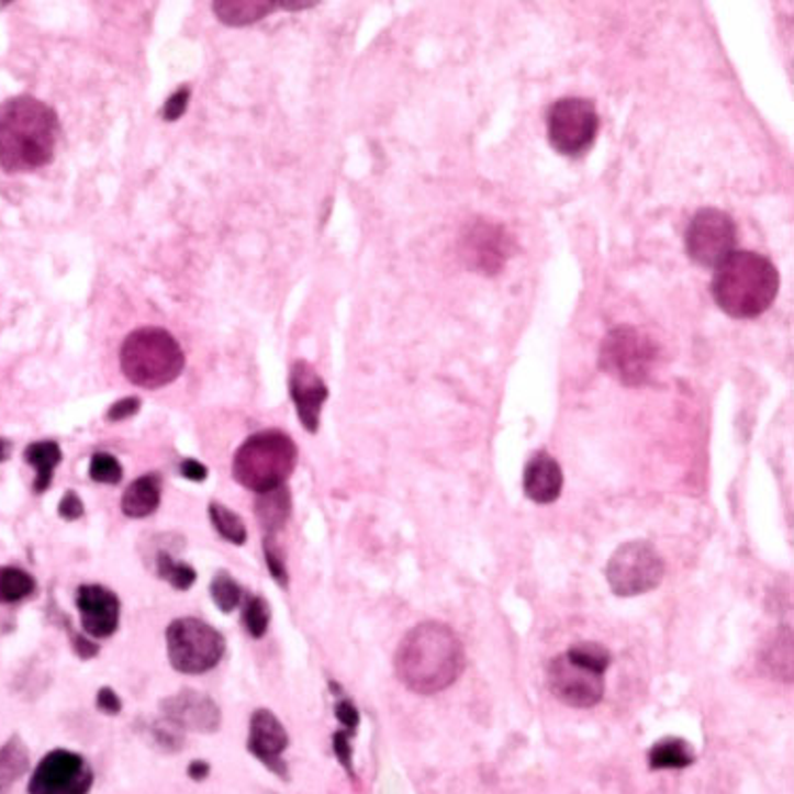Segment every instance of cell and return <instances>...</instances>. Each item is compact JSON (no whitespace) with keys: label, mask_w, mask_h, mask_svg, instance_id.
Instances as JSON below:
<instances>
[{"label":"cell","mask_w":794,"mask_h":794,"mask_svg":"<svg viewBox=\"0 0 794 794\" xmlns=\"http://www.w3.org/2000/svg\"><path fill=\"white\" fill-rule=\"evenodd\" d=\"M467 668V655L456 631L426 620L415 625L394 655V672L415 695H437L449 689Z\"/></svg>","instance_id":"6da1fadb"},{"label":"cell","mask_w":794,"mask_h":794,"mask_svg":"<svg viewBox=\"0 0 794 794\" xmlns=\"http://www.w3.org/2000/svg\"><path fill=\"white\" fill-rule=\"evenodd\" d=\"M56 111L32 96H18L0 107V170L34 172L54 159L58 145Z\"/></svg>","instance_id":"7a4b0ae2"},{"label":"cell","mask_w":794,"mask_h":794,"mask_svg":"<svg viewBox=\"0 0 794 794\" xmlns=\"http://www.w3.org/2000/svg\"><path fill=\"white\" fill-rule=\"evenodd\" d=\"M780 291V273L767 257L736 250L716 267L712 297L734 318H757L767 312Z\"/></svg>","instance_id":"3957f363"},{"label":"cell","mask_w":794,"mask_h":794,"mask_svg":"<svg viewBox=\"0 0 794 794\" xmlns=\"http://www.w3.org/2000/svg\"><path fill=\"white\" fill-rule=\"evenodd\" d=\"M611 650L600 642H581L558 655L549 670L547 682L561 704L588 709L604 697V674L611 668Z\"/></svg>","instance_id":"277c9868"},{"label":"cell","mask_w":794,"mask_h":794,"mask_svg":"<svg viewBox=\"0 0 794 794\" xmlns=\"http://www.w3.org/2000/svg\"><path fill=\"white\" fill-rule=\"evenodd\" d=\"M184 369V353L172 333L145 326L130 333L121 346V371L141 388L157 390L175 382Z\"/></svg>","instance_id":"5b68a950"},{"label":"cell","mask_w":794,"mask_h":794,"mask_svg":"<svg viewBox=\"0 0 794 794\" xmlns=\"http://www.w3.org/2000/svg\"><path fill=\"white\" fill-rule=\"evenodd\" d=\"M297 445L282 430H264L242 443L234 456V479L257 496L282 488L297 467Z\"/></svg>","instance_id":"8992f818"},{"label":"cell","mask_w":794,"mask_h":794,"mask_svg":"<svg viewBox=\"0 0 794 794\" xmlns=\"http://www.w3.org/2000/svg\"><path fill=\"white\" fill-rule=\"evenodd\" d=\"M659 362V346L634 326L613 328L600 350L602 369L617 382L640 388L652 380Z\"/></svg>","instance_id":"52a82bcc"},{"label":"cell","mask_w":794,"mask_h":794,"mask_svg":"<svg viewBox=\"0 0 794 794\" xmlns=\"http://www.w3.org/2000/svg\"><path fill=\"white\" fill-rule=\"evenodd\" d=\"M166 642L172 668L187 676L214 670L227 648L225 636L219 629L202 618L193 617L172 620L166 631Z\"/></svg>","instance_id":"ba28073f"},{"label":"cell","mask_w":794,"mask_h":794,"mask_svg":"<svg viewBox=\"0 0 794 794\" xmlns=\"http://www.w3.org/2000/svg\"><path fill=\"white\" fill-rule=\"evenodd\" d=\"M666 561L647 540L623 543L606 563V581L618 597H638L663 583Z\"/></svg>","instance_id":"9c48e42d"},{"label":"cell","mask_w":794,"mask_h":794,"mask_svg":"<svg viewBox=\"0 0 794 794\" xmlns=\"http://www.w3.org/2000/svg\"><path fill=\"white\" fill-rule=\"evenodd\" d=\"M600 118L588 98H561L547 115L549 143L566 157H581L593 147Z\"/></svg>","instance_id":"30bf717a"},{"label":"cell","mask_w":794,"mask_h":794,"mask_svg":"<svg viewBox=\"0 0 794 794\" xmlns=\"http://www.w3.org/2000/svg\"><path fill=\"white\" fill-rule=\"evenodd\" d=\"M737 227L734 219L716 208L700 210L686 230V253L702 267H718L736 253Z\"/></svg>","instance_id":"8fae6325"},{"label":"cell","mask_w":794,"mask_h":794,"mask_svg":"<svg viewBox=\"0 0 794 794\" xmlns=\"http://www.w3.org/2000/svg\"><path fill=\"white\" fill-rule=\"evenodd\" d=\"M93 769L70 750H52L41 759L29 782V794H89Z\"/></svg>","instance_id":"7c38bea8"},{"label":"cell","mask_w":794,"mask_h":794,"mask_svg":"<svg viewBox=\"0 0 794 794\" xmlns=\"http://www.w3.org/2000/svg\"><path fill=\"white\" fill-rule=\"evenodd\" d=\"M161 716L178 727L180 731L193 734H216L223 723L221 707L206 693L182 689L175 695H168L159 702Z\"/></svg>","instance_id":"4fadbf2b"},{"label":"cell","mask_w":794,"mask_h":794,"mask_svg":"<svg viewBox=\"0 0 794 794\" xmlns=\"http://www.w3.org/2000/svg\"><path fill=\"white\" fill-rule=\"evenodd\" d=\"M289 748V734L284 725L278 720V716L271 709H257L250 716V731L246 750L264 763L273 775L289 780V767L284 763L282 754Z\"/></svg>","instance_id":"5bb4252c"},{"label":"cell","mask_w":794,"mask_h":794,"mask_svg":"<svg viewBox=\"0 0 794 794\" xmlns=\"http://www.w3.org/2000/svg\"><path fill=\"white\" fill-rule=\"evenodd\" d=\"M77 608L89 638H111L118 631L121 602L115 591L102 585H81L77 589Z\"/></svg>","instance_id":"9a60e30c"},{"label":"cell","mask_w":794,"mask_h":794,"mask_svg":"<svg viewBox=\"0 0 794 794\" xmlns=\"http://www.w3.org/2000/svg\"><path fill=\"white\" fill-rule=\"evenodd\" d=\"M291 396H293L297 415L307 433H318L321 426V412L328 399V388L318 371L305 362L297 360L291 369Z\"/></svg>","instance_id":"2e32d148"},{"label":"cell","mask_w":794,"mask_h":794,"mask_svg":"<svg viewBox=\"0 0 794 794\" xmlns=\"http://www.w3.org/2000/svg\"><path fill=\"white\" fill-rule=\"evenodd\" d=\"M563 488V472L558 460L547 451H538L524 471V492L536 504H551L559 499Z\"/></svg>","instance_id":"e0dca14e"},{"label":"cell","mask_w":794,"mask_h":794,"mask_svg":"<svg viewBox=\"0 0 794 794\" xmlns=\"http://www.w3.org/2000/svg\"><path fill=\"white\" fill-rule=\"evenodd\" d=\"M467 257H471L472 267L485 273L499 271L504 259L508 257L504 246V234L499 227L488 223L474 225L472 234L467 236Z\"/></svg>","instance_id":"ac0fdd59"},{"label":"cell","mask_w":794,"mask_h":794,"mask_svg":"<svg viewBox=\"0 0 794 794\" xmlns=\"http://www.w3.org/2000/svg\"><path fill=\"white\" fill-rule=\"evenodd\" d=\"M159 504H161V477L157 472H148L127 485L121 499V511L125 517L145 519L159 508Z\"/></svg>","instance_id":"d6986e66"},{"label":"cell","mask_w":794,"mask_h":794,"mask_svg":"<svg viewBox=\"0 0 794 794\" xmlns=\"http://www.w3.org/2000/svg\"><path fill=\"white\" fill-rule=\"evenodd\" d=\"M291 511H293V501L287 485L259 494L255 502V515L264 528L265 536H276L278 529L284 528V524L291 517Z\"/></svg>","instance_id":"ffe728a7"},{"label":"cell","mask_w":794,"mask_h":794,"mask_svg":"<svg viewBox=\"0 0 794 794\" xmlns=\"http://www.w3.org/2000/svg\"><path fill=\"white\" fill-rule=\"evenodd\" d=\"M278 9V2L269 0H219L212 4L216 18L227 26H248L267 18Z\"/></svg>","instance_id":"44dd1931"},{"label":"cell","mask_w":794,"mask_h":794,"mask_svg":"<svg viewBox=\"0 0 794 794\" xmlns=\"http://www.w3.org/2000/svg\"><path fill=\"white\" fill-rule=\"evenodd\" d=\"M30 769L29 746L20 736H11L0 746V794H7Z\"/></svg>","instance_id":"7402d4cb"},{"label":"cell","mask_w":794,"mask_h":794,"mask_svg":"<svg viewBox=\"0 0 794 794\" xmlns=\"http://www.w3.org/2000/svg\"><path fill=\"white\" fill-rule=\"evenodd\" d=\"M24 460L29 462L30 467H34L36 471V479H34V492L36 494H43L49 490L52 485V479H54V471L58 469L59 462H61V449L56 441H36L30 443L24 451Z\"/></svg>","instance_id":"603a6c76"},{"label":"cell","mask_w":794,"mask_h":794,"mask_svg":"<svg viewBox=\"0 0 794 794\" xmlns=\"http://www.w3.org/2000/svg\"><path fill=\"white\" fill-rule=\"evenodd\" d=\"M761 668L767 674L780 680H793V634L786 629L784 634L778 631L771 645L763 650Z\"/></svg>","instance_id":"cb8c5ba5"},{"label":"cell","mask_w":794,"mask_h":794,"mask_svg":"<svg viewBox=\"0 0 794 794\" xmlns=\"http://www.w3.org/2000/svg\"><path fill=\"white\" fill-rule=\"evenodd\" d=\"M693 761H695L693 748L684 739L676 737L655 743L648 754V763L652 769H684L693 765Z\"/></svg>","instance_id":"d4e9b609"},{"label":"cell","mask_w":794,"mask_h":794,"mask_svg":"<svg viewBox=\"0 0 794 794\" xmlns=\"http://www.w3.org/2000/svg\"><path fill=\"white\" fill-rule=\"evenodd\" d=\"M208 515H210V522H212L214 529H216L227 543L237 545V547H242V545L246 543V538H248L246 526H244L242 517H239L237 513H234L232 508H227V506L221 504V502H210V504H208Z\"/></svg>","instance_id":"484cf974"},{"label":"cell","mask_w":794,"mask_h":794,"mask_svg":"<svg viewBox=\"0 0 794 794\" xmlns=\"http://www.w3.org/2000/svg\"><path fill=\"white\" fill-rule=\"evenodd\" d=\"M36 589V581L22 568H0V602L13 604L24 597H30Z\"/></svg>","instance_id":"4316f807"},{"label":"cell","mask_w":794,"mask_h":794,"mask_svg":"<svg viewBox=\"0 0 794 794\" xmlns=\"http://www.w3.org/2000/svg\"><path fill=\"white\" fill-rule=\"evenodd\" d=\"M155 568H157V577L161 581H168L178 591H187V589L193 588V583L198 579V572L189 563L178 561L168 551L157 553Z\"/></svg>","instance_id":"83f0119b"},{"label":"cell","mask_w":794,"mask_h":794,"mask_svg":"<svg viewBox=\"0 0 794 794\" xmlns=\"http://www.w3.org/2000/svg\"><path fill=\"white\" fill-rule=\"evenodd\" d=\"M210 595H212V602L219 606V611L227 615V613L236 611L237 604L242 602L244 591L237 585V581L232 574L219 572L210 581Z\"/></svg>","instance_id":"f1b7e54d"},{"label":"cell","mask_w":794,"mask_h":794,"mask_svg":"<svg viewBox=\"0 0 794 794\" xmlns=\"http://www.w3.org/2000/svg\"><path fill=\"white\" fill-rule=\"evenodd\" d=\"M269 618H271V611H269V604L265 602L261 595H253L246 606H244V613H242V623H244V629L248 631V636L253 638H264L267 627H269Z\"/></svg>","instance_id":"f546056e"},{"label":"cell","mask_w":794,"mask_h":794,"mask_svg":"<svg viewBox=\"0 0 794 794\" xmlns=\"http://www.w3.org/2000/svg\"><path fill=\"white\" fill-rule=\"evenodd\" d=\"M89 477H91L96 483L118 485L119 481L123 479V469H121V465H119L115 456L100 451V454H93V458H91Z\"/></svg>","instance_id":"4dcf8cb0"},{"label":"cell","mask_w":794,"mask_h":794,"mask_svg":"<svg viewBox=\"0 0 794 794\" xmlns=\"http://www.w3.org/2000/svg\"><path fill=\"white\" fill-rule=\"evenodd\" d=\"M264 553L267 570H269V574L273 577V581H276L280 588H289L287 563H284V556H282L278 543H276V536H264Z\"/></svg>","instance_id":"1f68e13d"},{"label":"cell","mask_w":794,"mask_h":794,"mask_svg":"<svg viewBox=\"0 0 794 794\" xmlns=\"http://www.w3.org/2000/svg\"><path fill=\"white\" fill-rule=\"evenodd\" d=\"M148 736L153 737L155 746L164 752H178V750H182V743H184L182 731L172 723H168L166 718H164V723L148 725Z\"/></svg>","instance_id":"d6a6232c"},{"label":"cell","mask_w":794,"mask_h":794,"mask_svg":"<svg viewBox=\"0 0 794 794\" xmlns=\"http://www.w3.org/2000/svg\"><path fill=\"white\" fill-rule=\"evenodd\" d=\"M189 98H191V89H178L177 93H172V96L168 98V102L164 104V109H161V118L166 119V121H177V119L182 118V115H184V111H187Z\"/></svg>","instance_id":"836d02e7"},{"label":"cell","mask_w":794,"mask_h":794,"mask_svg":"<svg viewBox=\"0 0 794 794\" xmlns=\"http://www.w3.org/2000/svg\"><path fill=\"white\" fill-rule=\"evenodd\" d=\"M83 502L75 492H66V496L59 501V517L66 522H77L79 517H83Z\"/></svg>","instance_id":"e575fe53"},{"label":"cell","mask_w":794,"mask_h":794,"mask_svg":"<svg viewBox=\"0 0 794 794\" xmlns=\"http://www.w3.org/2000/svg\"><path fill=\"white\" fill-rule=\"evenodd\" d=\"M141 410V399L138 396H127V399H121L119 403H115L109 413H107V420L109 422H121V420H127L132 415H136Z\"/></svg>","instance_id":"d590c367"},{"label":"cell","mask_w":794,"mask_h":794,"mask_svg":"<svg viewBox=\"0 0 794 794\" xmlns=\"http://www.w3.org/2000/svg\"><path fill=\"white\" fill-rule=\"evenodd\" d=\"M333 750H335V757L339 759V763L344 765V769L348 773H353V748H350L348 734L339 731V734L333 736Z\"/></svg>","instance_id":"8d00e7d4"},{"label":"cell","mask_w":794,"mask_h":794,"mask_svg":"<svg viewBox=\"0 0 794 794\" xmlns=\"http://www.w3.org/2000/svg\"><path fill=\"white\" fill-rule=\"evenodd\" d=\"M96 706H98V709H102L104 714L115 716V714L121 712L123 704H121V700H119V695L113 689L102 686V689L98 691V695H96Z\"/></svg>","instance_id":"74e56055"},{"label":"cell","mask_w":794,"mask_h":794,"mask_svg":"<svg viewBox=\"0 0 794 794\" xmlns=\"http://www.w3.org/2000/svg\"><path fill=\"white\" fill-rule=\"evenodd\" d=\"M335 714H337V720H339V723H342L348 731H354V729L358 727L360 716H358V709L354 707L353 702H348V700L337 702V706H335Z\"/></svg>","instance_id":"f35d334b"},{"label":"cell","mask_w":794,"mask_h":794,"mask_svg":"<svg viewBox=\"0 0 794 794\" xmlns=\"http://www.w3.org/2000/svg\"><path fill=\"white\" fill-rule=\"evenodd\" d=\"M180 472H182V477L184 479H189V481H206L208 477V469L202 465V462H198V460H191V458H187V460H182L180 462Z\"/></svg>","instance_id":"ab89813d"},{"label":"cell","mask_w":794,"mask_h":794,"mask_svg":"<svg viewBox=\"0 0 794 794\" xmlns=\"http://www.w3.org/2000/svg\"><path fill=\"white\" fill-rule=\"evenodd\" d=\"M72 648H75L77 657L83 661L98 657V647L93 640H89V636H72Z\"/></svg>","instance_id":"60d3db41"},{"label":"cell","mask_w":794,"mask_h":794,"mask_svg":"<svg viewBox=\"0 0 794 794\" xmlns=\"http://www.w3.org/2000/svg\"><path fill=\"white\" fill-rule=\"evenodd\" d=\"M187 775L193 780V782H204L208 775H210V765L206 761H191L187 767Z\"/></svg>","instance_id":"b9f144b4"},{"label":"cell","mask_w":794,"mask_h":794,"mask_svg":"<svg viewBox=\"0 0 794 794\" xmlns=\"http://www.w3.org/2000/svg\"><path fill=\"white\" fill-rule=\"evenodd\" d=\"M307 7H314V2H278V9H291V11L307 9Z\"/></svg>","instance_id":"7bdbcfd3"},{"label":"cell","mask_w":794,"mask_h":794,"mask_svg":"<svg viewBox=\"0 0 794 794\" xmlns=\"http://www.w3.org/2000/svg\"><path fill=\"white\" fill-rule=\"evenodd\" d=\"M11 449H13V445H11V441H7V439H0V465L11 456Z\"/></svg>","instance_id":"ee69618b"}]
</instances>
